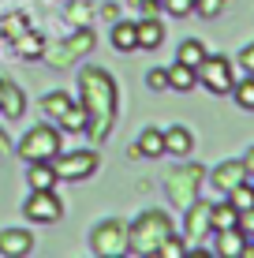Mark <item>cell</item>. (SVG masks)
<instances>
[{
  "instance_id": "cell-1",
  "label": "cell",
  "mask_w": 254,
  "mask_h": 258,
  "mask_svg": "<svg viewBox=\"0 0 254 258\" xmlns=\"http://www.w3.org/2000/svg\"><path fill=\"white\" fill-rule=\"evenodd\" d=\"M78 105L86 109V131L94 142H105L112 131V116H116V83L109 71L101 68H82L78 71Z\"/></svg>"
},
{
  "instance_id": "cell-2",
  "label": "cell",
  "mask_w": 254,
  "mask_h": 258,
  "mask_svg": "<svg viewBox=\"0 0 254 258\" xmlns=\"http://www.w3.org/2000/svg\"><path fill=\"white\" fill-rule=\"evenodd\" d=\"M168 232H172L168 213H161V210L138 213L135 225H127V254H138V258L157 254V243H161Z\"/></svg>"
},
{
  "instance_id": "cell-3",
  "label": "cell",
  "mask_w": 254,
  "mask_h": 258,
  "mask_svg": "<svg viewBox=\"0 0 254 258\" xmlns=\"http://www.w3.org/2000/svg\"><path fill=\"white\" fill-rule=\"evenodd\" d=\"M64 150V142H60V131L52 127V123H38V127H30L19 142V157L23 161H52V157Z\"/></svg>"
},
{
  "instance_id": "cell-4",
  "label": "cell",
  "mask_w": 254,
  "mask_h": 258,
  "mask_svg": "<svg viewBox=\"0 0 254 258\" xmlns=\"http://www.w3.org/2000/svg\"><path fill=\"white\" fill-rule=\"evenodd\" d=\"M198 83L206 86L209 94H232V83H235V64L228 56H217V52H206V60L195 68Z\"/></svg>"
},
{
  "instance_id": "cell-5",
  "label": "cell",
  "mask_w": 254,
  "mask_h": 258,
  "mask_svg": "<svg viewBox=\"0 0 254 258\" xmlns=\"http://www.w3.org/2000/svg\"><path fill=\"white\" fill-rule=\"evenodd\" d=\"M52 172H56V180L78 183V180L98 172V154H94V150H75V154H64V150H60V154L52 157Z\"/></svg>"
},
{
  "instance_id": "cell-6",
  "label": "cell",
  "mask_w": 254,
  "mask_h": 258,
  "mask_svg": "<svg viewBox=\"0 0 254 258\" xmlns=\"http://www.w3.org/2000/svg\"><path fill=\"white\" fill-rule=\"evenodd\" d=\"M90 247H94V254H101V258L127 254V225H124L120 217L101 221V225L90 232Z\"/></svg>"
},
{
  "instance_id": "cell-7",
  "label": "cell",
  "mask_w": 254,
  "mask_h": 258,
  "mask_svg": "<svg viewBox=\"0 0 254 258\" xmlns=\"http://www.w3.org/2000/svg\"><path fill=\"white\" fill-rule=\"evenodd\" d=\"M90 49H94V34H90V30L82 26L78 34H71V38H64L60 45H45V52H41V56H45L52 68H67V64H75L78 56H86Z\"/></svg>"
},
{
  "instance_id": "cell-8",
  "label": "cell",
  "mask_w": 254,
  "mask_h": 258,
  "mask_svg": "<svg viewBox=\"0 0 254 258\" xmlns=\"http://www.w3.org/2000/svg\"><path fill=\"white\" fill-rule=\"evenodd\" d=\"M209 210H213V206L202 202V199L187 202V213H183V239H187V243H206V236L213 232Z\"/></svg>"
},
{
  "instance_id": "cell-9",
  "label": "cell",
  "mask_w": 254,
  "mask_h": 258,
  "mask_svg": "<svg viewBox=\"0 0 254 258\" xmlns=\"http://www.w3.org/2000/svg\"><path fill=\"white\" fill-rule=\"evenodd\" d=\"M23 213L34 225H52V221H60L64 206H60V199L52 191H30V199L23 202Z\"/></svg>"
},
{
  "instance_id": "cell-10",
  "label": "cell",
  "mask_w": 254,
  "mask_h": 258,
  "mask_svg": "<svg viewBox=\"0 0 254 258\" xmlns=\"http://www.w3.org/2000/svg\"><path fill=\"white\" fill-rule=\"evenodd\" d=\"M243 180H250V176H247V165H243V161H221L213 172H209V183H213L217 191H224V195H228L235 183H243Z\"/></svg>"
},
{
  "instance_id": "cell-11",
  "label": "cell",
  "mask_w": 254,
  "mask_h": 258,
  "mask_svg": "<svg viewBox=\"0 0 254 258\" xmlns=\"http://www.w3.org/2000/svg\"><path fill=\"white\" fill-rule=\"evenodd\" d=\"M30 247H34V236L26 228H4L0 232V254L4 258H23L30 254Z\"/></svg>"
},
{
  "instance_id": "cell-12",
  "label": "cell",
  "mask_w": 254,
  "mask_h": 258,
  "mask_svg": "<svg viewBox=\"0 0 254 258\" xmlns=\"http://www.w3.org/2000/svg\"><path fill=\"white\" fill-rule=\"evenodd\" d=\"M26 183H30V191H52L60 183L52 172V161H26Z\"/></svg>"
},
{
  "instance_id": "cell-13",
  "label": "cell",
  "mask_w": 254,
  "mask_h": 258,
  "mask_svg": "<svg viewBox=\"0 0 254 258\" xmlns=\"http://www.w3.org/2000/svg\"><path fill=\"white\" fill-rule=\"evenodd\" d=\"M213 236H217V251L213 254H221V258H239L243 247H247V236H243L239 225L235 228H221V232H213Z\"/></svg>"
},
{
  "instance_id": "cell-14",
  "label": "cell",
  "mask_w": 254,
  "mask_h": 258,
  "mask_svg": "<svg viewBox=\"0 0 254 258\" xmlns=\"http://www.w3.org/2000/svg\"><path fill=\"white\" fill-rule=\"evenodd\" d=\"M191 150H195V135H191L183 123H172V127L164 131V154H172V157H187Z\"/></svg>"
},
{
  "instance_id": "cell-15",
  "label": "cell",
  "mask_w": 254,
  "mask_h": 258,
  "mask_svg": "<svg viewBox=\"0 0 254 258\" xmlns=\"http://www.w3.org/2000/svg\"><path fill=\"white\" fill-rule=\"evenodd\" d=\"M12 45H15V52H19L23 60H41V52H45V34H38V30H30V26H26Z\"/></svg>"
},
{
  "instance_id": "cell-16",
  "label": "cell",
  "mask_w": 254,
  "mask_h": 258,
  "mask_svg": "<svg viewBox=\"0 0 254 258\" xmlns=\"http://www.w3.org/2000/svg\"><path fill=\"white\" fill-rule=\"evenodd\" d=\"M164 71H168V90H176V94H187V90H195V86H198L195 68L183 64V60H176V64L164 68Z\"/></svg>"
},
{
  "instance_id": "cell-17",
  "label": "cell",
  "mask_w": 254,
  "mask_h": 258,
  "mask_svg": "<svg viewBox=\"0 0 254 258\" xmlns=\"http://www.w3.org/2000/svg\"><path fill=\"white\" fill-rule=\"evenodd\" d=\"M131 154H142V157H161L164 154V131L161 127H146L142 135H138V142L131 146Z\"/></svg>"
},
{
  "instance_id": "cell-18",
  "label": "cell",
  "mask_w": 254,
  "mask_h": 258,
  "mask_svg": "<svg viewBox=\"0 0 254 258\" xmlns=\"http://www.w3.org/2000/svg\"><path fill=\"white\" fill-rule=\"evenodd\" d=\"M135 30H138V49H161V41H164V26H161V19H142V23H135Z\"/></svg>"
},
{
  "instance_id": "cell-19",
  "label": "cell",
  "mask_w": 254,
  "mask_h": 258,
  "mask_svg": "<svg viewBox=\"0 0 254 258\" xmlns=\"http://www.w3.org/2000/svg\"><path fill=\"white\" fill-rule=\"evenodd\" d=\"M112 45H116L120 52H135V49H138V30H135V23H127V19H116V23H112Z\"/></svg>"
},
{
  "instance_id": "cell-20",
  "label": "cell",
  "mask_w": 254,
  "mask_h": 258,
  "mask_svg": "<svg viewBox=\"0 0 254 258\" xmlns=\"http://www.w3.org/2000/svg\"><path fill=\"white\" fill-rule=\"evenodd\" d=\"M209 221H213V232H221V228H235V225H239V210L224 199V202H217V206L209 210Z\"/></svg>"
},
{
  "instance_id": "cell-21",
  "label": "cell",
  "mask_w": 254,
  "mask_h": 258,
  "mask_svg": "<svg viewBox=\"0 0 254 258\" xmlns=\"http://www.w3.org/2000/svg\"><path fill=\"white\" fill-rule=\"evenodd\" d=\"M23 109H26L23 90H19V86H12V83H4V101H0V112H4L8 120H19Z\"/></svg>"
},
{
  "instance_id": "cell-22",
  "label": "cell",
  "mask_w": 254,
  "mask_h": 258,
  "mask_svg": "<svg viewBox=\"0 0 254 258\" xmlns=\"http://www.w3.org/2000/svg\"><path fill=\"white\" fill-rule=\"evenodd\" d=\"M71 105H75V101H71V94H64V90H52V94L41 97V109H45V116H49V120H60L67 109H71Z\"/></svg>"
},
{
  "instance_id": "cell-23",
  "label": "cell",
  "mask_w": 254,
  "mask_h": 258,
  "mask_svg": "<svg viewBox=\"0 0 254 258\" xmlns=\"http://www.w3.org/2000/svg\"><path fill=\"white\" fill-rule=\"evenodd\" d=\"M206 45H202V41H198V38H187V41H183V45H180V52H176V60H183V64H191V68H198V64H202V60H206Z\"/></svg>"
},
{
  "instance_id": "cell-24",
  "label": "cell",
  "mask_w": 254,
  "mask_h": 258,
  "mask_svg": "<svg viewBox=\"0 0 254 258\" xmlns=\"http://www.w3.org/2000/svg\"><path fill=\"white\" fill-rule=\"evenodd\" d=\"M187 251H191V247H187V239L176 236V232H168V236L161 239V243H157V258H183Z\"/></svg>"
},
{
  "instance_id": "cell-25",
  "label": "cell",
  "mask_w": 254,
  "mask_h": 258,
  "mask_svg": "<svg viewBox=\"0 0 254 258\" xmlns=\"http://www.w3.org/2000/svg\"><path fill=\"white\" fill-rule=\"evenodd\" d=\"M232 97H235V105H239V109L254 112V75L239 79V83H232Z\"/></svg>"
},
{
  "instance_id": "cell-26",
  "label": "cell",
  "mask_w": 254,
  "mask_h": 258,
  "mask_svg": "<svg viewBox=\"0 0 254 258\" xmlns=\"http://www.w3.org/2000/svg\"><path fill=\"white\" fill-rule=\"evenodd\" d=\"M228 202H232V206L235 210H250L254 206V187H250V180H243V183H235V187L228 191Z\"/></svg>"
},
{
  "instance_id": "cell-27",
  "label": "cell",
  "mask_w": 254,
  "mask_h": 258,
  "mask_svg": "<svg viewBox=\"0 0 254 258\" xmlns=\"http://www.w3.org/2000/svg\"><path fill=\"white\" fill-rule=\"evenodd\" d=\"M56 123L64 131H86V109H82V105H71V109H67Z\"/></svg>"
},
{
  "instance_id": "cell-28",
  "label": "cell",
  "mask_w": 254,
  "mask_h": 258,
  "mask_svg": "<svg viewBox=\"0 0 254 258\" xmlns=\"http://www.w3.org/2000/svg\"><path fill=\"white\" fill-rule=\"evenodd\" d=\"M26 26H30V23H26V15H23V12H12V15H4L0 30H4V38H8V41H15V38H19V34L26 30Z\"/></svg>"
},
{
  "instance_id": "cell-29",
  "label": "cell",
  "mask_w": 254,
  "mask_h": 258,
  "mask_svg": "<svg viewBox=\"0 0 254 258\" xmlns=\"http://www.w3.org/2000/svg\"><path fill=\"white\" fill-rule=\"evenodd\" d=\"M90 19H94V8L86 4V0H75V4L67 8V23H82V26H86Z\"/></svg>"
},
{
  "instance_id": "cell-30",
  "label": "cell",
  "mask_w": 254,
  "mask_h": 258,
  "mask_svg": "<svg viewBox=\"0 0 254 258\" xmlns=\"http://www.w3.org/2000/svg\"><path fill=\"white\" fill-rule=\"evenodd\" d=\"M161 8H164L168 15H176V19H183V15L195 12V0H161Z\"/></svg>"
},
{
  "instance_id": "cell-31",
  "label": "cell",
  "mask_w": 254,
  "mask_h": 258,
  "mask_svg": "<svg viewBox=\"0 0 254 258\" xmlns=\"http://www.w3.org/2000/svg\"><path fill=\"white\" fill-rule=\"evenodd\" d=\"M146 86H150V90H157V94L168 90V71H164V68H153L150 75H146Z\"/></svg>"
},
{
  "instance_id": "cell-32",
  "label": "cell",
  "mask_w": 254,
  "mask_h": 258,
  "mask_svg": "<svg viewBox=\"0 0 254 258\" xmlns=\"http://www.w3.org/2000/svg\"><path fill=\"white\" fill-rule=\"evenodd\" d=\"M221 8H224V0H195V12H198V15H206V19H213Z\"/></svg>"
},
{
  "instance_id": "cell-33",
  "label": "cell",
  "mask_w": 254,
  "mask_h": 258,
  "mask_svg": "<svg viewBox=\"0 0 254 258\" xmlns=\"http://www.w3.org/2000/svg\"><path fill=\"white\" fill-rule=\"evenodd\" d=\"M235 64H239L243 71H247V75H254V41H250V45H243V49H239Z\"/></svg>"
},
{
  "instance_id": "cell-34",
  "label": "cell",
  "mask_w": 254,
  "mask_h": 258,
  "mask_svg": "<svg viewBox=\"0 0 254 258\" xmlns=\"http://www.w3.org/2000/svg\"><path fill=\"white\" fill-rule=\"evenodd\" d=\"M239 228H243V236H247V239L254 236V206L239 213Z\"/></svg>"
},
{
  "instance_id": "cell-35",
  "label": "cell",
  "mask_w": 254,
  "mask_h": 258,
  "mask_svg": "<svg viewBox=\"0 0 254 258\" xmlns=\"http://www.w3.org/2000/svg\"><path fill=\"white\" fill-rule=\"evenodd\" d=\"M101 15H105L109 23H116V19H120V8H116V4H105V8H101Z\"/></svg>"
},
{
  "instance_id": "cell-36",
  "label": "cell",
  "mask_w": 254,
  "mask_h": 258,
  "mask_svg": "<svg viewBox=\"0 0 254 258\" xmlns=\"http://www.w3.org/2000/svg\"><path fill=\"white\" fill-rule=\"evenodd\" d=\"M135 4H142V8H146V15L161 12V0H135Z\"/></svg>"
},
{
  "instance_id": "cell-37",
  "label": "cell",
  "mask_w": 254,
  "mask_h": 258,
  "mask_svg": "<svg viewBox=\"0 0 254 258\" xmlns=\"http://www.w3.org/2000/svg\"><path fill=\"white\" fill-rule=\"evenodd\" d=\"M243 165H247V176H254V146L247 150V157H243Z\"/></svg>"
},
{
  "instance_id": "cell-38",
  "label": "cell",
  "mask_w": 254,
  "mask_h": 258,
  "mask_svg": "<svg viewBox=\"0 0 254 258\" xmlns=\"http://www.w3.org/2000/svg\"><path fill=\"white\" fill-rule=\"evenodd\" d=\"M0 150H8V135H4V131H0Z\"/></svg>"
},
{
  "instance_id": "cell-39",
  "label": "cell",
  "mask_w": 254,
  "mask_h": 258,
  "mask_svg": "<svg viewBox=\"0 0 254 258\" xmlns=\"http://www.w3.org/2000/svg\"><path fill=\"white\" fill-rule=\"evenodd\" d=\"M0 101H4V79H0Z\"/></svg>"
},
{
  "instance_id": "cell-40",
  "label": "cell",
  "mask_w": 254,
  "mask_h": 258,
  "mask_svg": "<svg viewBox=\"0 0 254 258\" xmlns=\"http://www.w3.org/2000/svg\"><path fill=\"white\" fill-rule=\"evenodd\" d=\"M250 187H254V176H250Z\"/></svg>"
},
{
  "instance_id": "cell-41",
  "label": "cell",
  "mask_w": 254,
  "mask_h": 258,
  "mask_svg": "<svg viewBox=\"0 0 254 258\" xmlns=\"http://www.w3.org/2000/svg\"><path fill=\"white\" fill-rule=\"evenodd\" d=\"M250 243H254V236H250Z\"/></svg>"
}]
</instances>
